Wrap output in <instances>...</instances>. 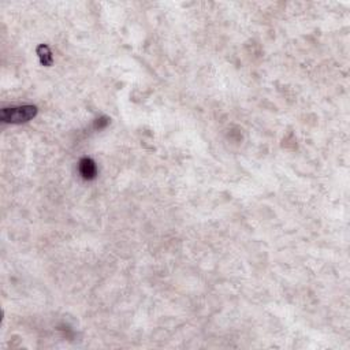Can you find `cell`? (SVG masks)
<instances>
[{
  "label": "cell",
  "instance_id": "cell-2",
  "mask_svg": "<svg viewBox=\"0 0 350 350\" xmlns=\"http://www.w3.org/2000/svg\"><path fill=\"white\" fill-rule=\"evenodd\" d=\"M80 173L85 179H93L97 174V167L92 159L84 158L80 162Z\"/></svg>",
  "mask_w": 350,
  "mask_h": 350
},
{
  "label": "cell",
  "instance_id": "cell-3",
  "mask_svg": "<svg viewBox=\"0 0 350 350\" xmlns=\"http://www.w3.org/2000/svg\"><path fill=\"white\" fill-rule=\"evenodd\" d=\"M37 55H38V58H40L41 65L47 66V67L52 66V63H54V58H52V54H51V49H49L47 45L41 44V45L37 48Z\"/></svg>",
  "mask_w": 350,
  "mask_h": 350
},
{
  "label": "cell",
  "instance_id": "cell-1",
  "mask_svg": "<svg viewBox=\"0 0 350 350\" xmlns=\"http://www.w3.org/2000/svg\"><path fill=\"white\" fill-rule=\"evenodd\" d=\"M37 115V107L34 105H22L14 108H3L0 112V119L3 123H23L33 119Z\"/></svg>",
  "mask_w": 350,
  "mask_h": 350
}]
</instances>
